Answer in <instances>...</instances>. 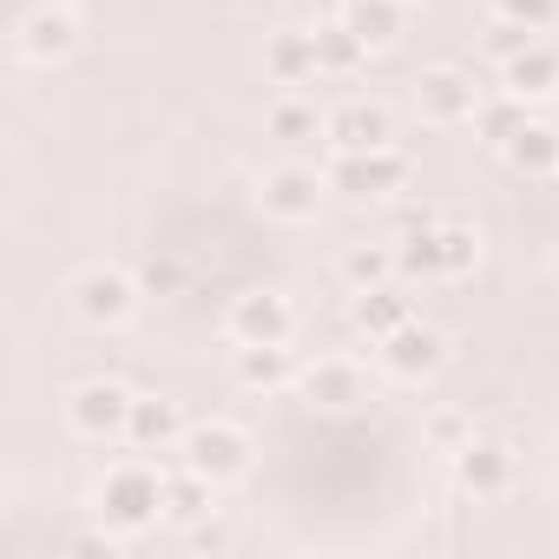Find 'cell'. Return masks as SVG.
I'll return each mask as SVG.
<instances>
[{
    "instance_id": "1",
    "label": "cell",
    "mask_w": 559,
    "mask_h": 559,
    "mask_svg": "<svg viewBox=\"0 0 559 559\" xmlns=\"http://www.w3.org/2000/svg\"><path fill=\"white\" fill-rule=\"evenodd\" d=\"M93 513H99L112 533H139V526H152V520L165 513V474H158L152 461H119V467L99 480Z\"/></svg>"
},
{
    "instance_id": "2",
    "label": "cell",
    "mask_w": 559,
    "mask_h": 559,
    "mask_svg": "<svg viewBox=\"0 0 559 559\" xmlns=\"http://www.w3.org/2000/svg\"><path fill=\"white\" fill-rule=\"evenodd\" d=\"M67 421H73V435H86V441H119L126 421H132V395H126L119 382H80V389L67 395Z\"/></svg>"
},
{
    "instance_id": "3",
    "label": "cell",
    "mask_w": 559,
    "mask_h": 559,
    "mask_svg": "<svg viewBox=\"0 0 559 559\" xmlns=\"http://www.w3.org/2000/svg\"><path fill=\"white\" fill-rule=\"evenodd\" d=\"M185 467H198L204 480H237L250 467V435L237 421H204L185 435Z\"/></svg>"
},
{
    "instance_id": "4",
    "label": "cell",
    "mask_w": 559,
    "mask_h": 559,
    "mask_svg": "<svg viewBox=\"0 0 559 559\" xmlns=\"http://www.w3.org/2000/svg\"><path fill=\"white\" fill-rule=\"evenodd\" d=\"M132 304H139V290H132L126 270H86V276H73V310H80V323H93V330L126 323Z\"/></svg>"
},
{
    "instance_id": "5",
    "label": "cell",
    "mask_w": 559,
    "mask_h": 559,
    "mask_svg": "<svg viewBox=\"0 0 559 559\" xmlns=\"http://www.w3.org/2000/svg\"><path fill=\"white\" fill-rule=\"evenodd\" d=\"M448 362V336L441 330H428V323H402L395 336H382V369L395 376V382H421V376H435Z\"/></svg>"
},
{
    "instance_id": "6",
    "label": "cell",
    "mask_w": 559,
    "mask_h": 559,
    "mask_svg": "<svg viewBox=\"0 0 559 559\" xmlns=\"http://www.w3.org/2000/svg\"><path fill=\"white\" fill-rule=\"evenodd\" d=\"M297 395L317 402V408H356V402H369V376H362V362H349V356H323L317 369L297 376Z\"/></svg>"
},
{
    "instance_id": "7",
    "label": "cell",
    "mask_w": 559,
    "mask_h": 559,
    "mask_svg": "<svg viewBox=\"0 0 559 559\" xmlns=\"http://www.w3.org/2000/svg\"><path fill=\"white\" fill-rule=\"evenodd\" d=\"M415 106H421V119L454 126V119H474V112H480V93H474V80H467L461 67H435V73H421Z\"/></svg>"
},
{
    "instance_id": "8",
    "label": "cell",
    "mask_w": 559,
    "mask_h": 559,
    "mask_svg": "<svg viewBox=\"0 0 559 559\" xmlns=\"http://www.w3.org/2000/svg\"><path fill=\"white\" fill-rule=\"evenodd\" d=\"M323 132L336 139V152H389V139H395V119H389V106L349 99V106H336V112L323 119Z\"/></svg>"
},
{
    "instance_id": "9",
    "label": "cell",
    "mask_w": 559,
    "mask_h": 559,
    "mask_svg": "<svg viewBox=\"0 0 559 559\" xmlns=\"http://www.w3.org/2000/svg\"><path fill=\"white\" fill-rule=\"evenodd\" d=\"M290 330H297V310L276 290H257V297L230 304V336L237 343H290Z\"/></svg>"
},
{
    "instance_id": "10",
    "label": "cell",
    "mask_w": 559,
    "mask_h": 559,
    "mask_svg": "<svg viewBox=\"0 0 559 559\" xmlns=\"http://www.w3.org/2000/svg\"><path fill=\"white\" fill-rule=\"evenodd\" d=\"M323 204V178L304 171V165H284V171H270L263 178V211L270 217H284V224H310Z\"/></svg>"
},
{
    "instance_id": "11",
    "label": "cell",
    "mask_w": 559,
    "mask_h": 559,
    "mask_svg": "<svg viewBox=\"0 0 559 559\" xmlns=\"http://www.w3.org/2000/svg\"><path fill=\"white\" fill-rule=\"evenodd\" d=\"M73 47H80V21L67 8H40V14L21 21V60L47 67V60H67Z\"/></svg>"
},
{
    "instance_id": "12",
    "label": "cell",
    "mask_w": 559,
    "mask_h": 559,
    "mask_svg": "<svg viewBox=\"0 0 559 559\" xmlns=\"http://www.w3.org/2000/svg\"><path fill=\"white\" fill-rule=\"evenodd\" d=\"M402 21H408V0H343V27H349L369 53L395 47V40H402Z\"/></svg>"
},
{
    "instance_id": "13",
    "label": "cell",
    "mask_w": 559,
    "mask_h": 559,
    "mask_svg": "<svg viewBox=\"0 0 559 559\" xmlns=\"http://www.w3.org/2000/svg\"><path fill=\"white\" fill-rule=\"evenodd\" d=\"M500 80H507V99H546V93H559V53L526 40L513 60H500Z\"/></svg>"
},
{
    "instance_id": "14",
    "label": "cell",
    "mask_w": 559,
    "mask_h": 559,
    "mask_svg": "<svg viewBox=\"0 0 559 559\" xmlns=\"http://www.w3.org/2000/svg\"><path fill=\"white\" fill-rule=\"evenodd\" d=\"M263 67H270L276 86H304V80H317V73H323L317 34H276V40L263 47Z\"/></svg>"
},
{
    "instance_id": "15",
    "label": "cell",
    "mask_w": 559,
    "mask_h": 559,
    "mask_svg": "<svg viewBox=\"0 0 559 559\" xmlns=\"http://www.w3.org/2000/svg\"><path fill=\"white\" fill-rule=\"evenodd\" d=\"M454 467H461V487H467V493H500V487L513 480V454H507L500 441H467V448L454 454Z\"/></svg>"
},
{
    "instance_id": "16",
    "label": "cell",
    "mask_w": 559,
    "mask_h": 559,
    "mask_svg": "<svg viewBox=\"0 0 559 559\" xmlns=\"http://www.w3.org/2000/svg\"><path fill=\"white\" fill-rule=\"evenodd\" d=\"M520 171H559V132L552 126H539V119H520L513 126V139L500 145Z\"/></svg>"
},
{
    "instance_id": "17",
    "label": "cell",
    "mask_w": 559,
    "mask_h": 559,
    "mask_svg": "<svg viewBox=\"0 0 559 559\" xmlns=\"http://www.w3.org/2000/svg\"><path fill=\"white\" fill-rule=\"evenodd\" d=\"M402 323H408V297H395V290H382V284H376V290H356V330H362V336L382 343V336H395Z\"/></svg>"
},
{
    "instance_id": "18",
    "label": "cell",
    "mask_w": 559,
    "mask_h": 559,
    "mask_svg": "<svg viewBox=\"0 0 559 559\" xmlns=\"http://www.w3.org/2000/svg\"><path fill=\"white\" fill-rule=\"evenodd\" d=\"M237 369H243L250 389H284V382L304 376V369L284 356V343H243V362H237Z\"/></svg>"
},
{
    "instance_id": "19",
    "label": "cell",
    "mask_w": 559,
    "mask_h": 559,
    "mask_svg": "<svg viewBox=\"0 0 559 559\" xmlns=\"http://www.w3.org/2000/svg\"><path fill=\"white\" fill-rule=\"evenodd\" d=\"M126 441H132V448H171V441H178V408H171V402H132Z\"/></svg>"
},
{
    "instance_id": "20",
    "label": "cell",
    "mask_w": 559,
    "mask_h": 559,
    "mask_svg": "<svg viewBox=\"0 0 559 559\" xmlns=\"http://www.w3.org/2000/svg\"><path fill=\"white\" fill-rule=\"evenodd\" d=\"M211 487H217V480H204L198 467L165 474V513H171V520H204V513H211Z\"/></svg>"
},
{
    "instance_id": "21",
    "label": "cell",
    "mask_w": 559,
    "mask_h": 559,
    "mask_svg": "<svg viewBox=\"0 0 559 559\" xmlns=\"http://www.w3.org/2000/svg\"><path fill=\"white\" fill-rule=\"evenodd\" d=\"M402 270H408V276H448V263H441V230H415V237L402 243Z\"/></svg>"
},
{
    "instance_id": "22",
    "label": "cell",
    "mask_w": 559,
    "mask_h": 559,
    "mask_svg": "<svg viewBox=\"0 0 559 559\" xmlns=\"http://www.w3.org/2000/svg\"><path fill=\"white\" fill-rule=\"evenodd\" d=\"M552 14H559V0H493V21H513V27H526V34L552 27Z\"/></svg>"
},
{
    "instance_id": "23",
    "label": "cell",
    "mask_w": 559,
    "mask_h": 559,
    "mask_svg": "<svg viewBox=\"0 0 559 559\" xmlns=\"http://www.w3.org/2000/svg\"><path fill=\"white\" fill-rule=\"evenodd\" d=\"M317 53H323V67H336V73H343V67H356L369 47H362V40L336 21V27H323V34H317Z\"/></svg>"
},
{
    "instance_id": "24",
    "label": "cell",
    "mask_w": 559,
    "mask_h": 559,
    "mask_svg": "<svg viewBox=\"0 0 559 559\" xmlns=\"http://www.w3.org/2000/svg\"><path fill=\"white\" fill-rule=\"evenodd\" d=\"M474 257H480V237L467 224H441V263H448V276H461Z\"/></svg>"
},
{
    "instance_id": "25",
    "label": "cell",
    "mask_w": 559,
    "mask_h": 559,
    "mask_svg": "<svg viewBox=\"0 0 559 559\" xmlns=\"http://www.w3.org/2000/svg\"><path fill=\"white\" fill-rule=\"evenodd\" d=\"M343 276H349V290H376L382 276H389V257L362 243V250H349V257H343Z\"/></svg>"
},
{
    "instance_id": "26",
    "label": "cell",
    "mask_w": 559,
    "mask_h": 559,
    "mask_svg": "<svg viewBox=\"0 0 559 559\" xmlns=\"http://www.w3.org/2000/svg\"><path fill=\"white\" fill-rule=\"evenodd\" d=\"M270 132L304 139V132H317V112H310V106H276V112H270Z\"/></svg>"
},
{
    "instance_id": "27",
    "label": "cell",
    "mask_w": 559,
    "mask_h": 559,
    "mask_svg": "<svg viewBox=\"0 0 559 559\" xmlns=\"http://www.w3.org/2000/svg\"><path fill=\"white\" fill-rule=\"evenodd\" d=\"M428 435H435L441 448H454V454L467 448V421H461V415H435V421H428Z\"/></svg>"
},
{
    "instance_id": "28",
    "label": "cell",
    "mask_w": 559,
    "mask_h": 559,
    "mask_svg": "<svg viewBox=\"0 0 559 559\" xmlns=\"http://www.w3.org/2000/svg\"><path fill=\"white\" fill-rule=\"evenodd\" d=\"M552 276H559V257H552Z\"/></svg>"
}]
</instances>
